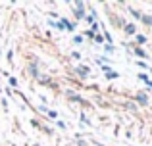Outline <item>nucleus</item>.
Listing matches in <instances>:
<instances>
[{
  "mask_svg": "<svg viewBox=\"0 0 152 146\" xmlns=\"http://www.w3.org/2000/svg\"><path fill=\"white\" fill-rule=\"evenodd\" d=\"M75 6H77V10H73V12H75V15H77V17H83V4H81V2H77Z\"/></svg>",
  "mask_w": 152,
  "mask_h": 146,
  "instance_id": "obj_1",
  "label": "nucleus"
},
{
  "mask_svg": "<svg viewBox=\"0 0 152 146\" xmlns=\"http://www.w3.org/2000/svg\"><path fill=\"white\" fill-rule=\"evenodd\" d=\"M67 96H69L71 100H75V102H83V100H81V98H79V96H77L75 92H67Z\"/></svg>",
  "mask_w": 152,
  "mask_h": 146,
  "instance_id": "obj_2",
  "label": "nucleus"
},
{
  "mask_svg": "<svg viewBox=\"0 0 152 146\" xmlns=\"http://www.w3.org/2000/svg\"><path fill=\"white\" fill-rule=\"evenodd\" d=\"M141 19L146 23V25H152V17H148V15H141Z\"/></svg>",
  "mask_w": 152,
  "mask_h": 146,
  "instance_id": "obj_3",
  "label": "nucleus"
},
{
  "mask_svg": "<svg viewBox=\"0 0 152 146\" xmlns=\"http://www.w3.org/2000/svg\"><path fill=\"white\" fill-rule=\"evenodd\" d=\"M137 100H141L142 104H146V96H145L142 92H139V94H137Z\"/></svg>",
  "mask_w": 152,
  "mask_h": 146,
  "instance_id": "obj_4",
  "label": "nucleus"
},
{
  "mask_svg": "<svg viewBox=\"0 0 152 146\" xmlns=\"http://www.w3.org/2000/svg\"><path fill=\"white\" fill-rule=\"evenodd\" d=\"M137 42H139V44H145V42H146V38L142 37V35H137Z\"/></svg>",
  "mask_w": 152,
  "mask_h": 146,
  "instance_id": "obj_5",
  "label": "nucleus"
},
{
  "mask_svg": "<svg viewBox=\"0 0 152 146\" xmlns=\"http://www.w3.org/2000/svg\"><path fill=\"white\" fill-rule=\"evenodd\" d=\"M125 31H127L129 35H133V33H135V27H133V25H125Z\"/></svg>",
  "mask_w": 152,
  "mask_h": 146,
  "instance_id": "obj_6",
  "label": "nucleus"
},
{
  "mask_svg": "<svg viewBox=\"0 0 152 146\" xmlns=\"http://www.w3.org/2000/svg\"><path fill=\"white\" fill-rule=\"evenodd\" d=\"M77 73L81 75V77H85V75H87V68H79V69H77Z\"/></svg>",
  "mask_w": 152,
  "mask_h": 146,
  "instance_id": "obj_7",
  "label": "nucleus"
},
{
  "mask_svg": "<svg viewBox=\"0 0 152 146\" xmlns=\"http://www.w3.org/2000/svg\"><path fill=\"white\" fill-rule=\"evenodd\" d=\"M135 52H137V56H141V58H146V54H145V52H142V50H141V48H137V50H135Z\"/></svg>",
  "mask_w": 152,
  "mask_h": 146,
  "instance_id": "obj_8",
  "label": "nucleus"
}]
</instances>
